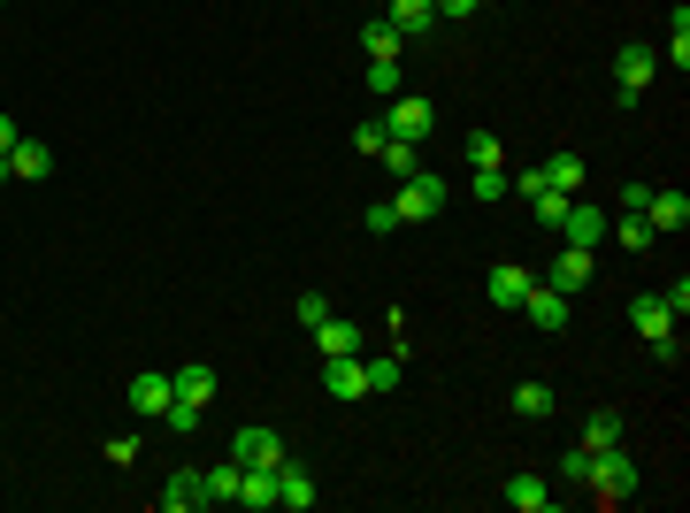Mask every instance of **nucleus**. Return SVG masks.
<instances>
[{
    "label": "nucleus",
    "mask_w": 690,
    "mask_h": 513,
    "mask_svg": "<svg viewBox=\"0 0 690 513\" xmlns=\"http://www.w3.org/2000/svg\"><path fill=\"white\" fill-rule=\"evenodd\" d=\"M445 199H453V184L438 170H414V176H399V192H391V215L399 222H438L445 215Z\"/></svg>",
    "instance_id": "nucleus-1"
},
{
    "label": "nucleus",
    "mask_w": 690,
    "mask_h": 513,
    "mask_svg": "<svg viewBox=\"0 0 690 513\" xmlns=\"http://www.w3.org/2000/svg\"><path fill=\"white\" fill-rule=\"evenodd\" d=\"M583 483H591L599 506H629V499H637V460H629L622 445H606V452H591V476H583Z\"/></svg>",
    "instance_id": "nucleus-2"
},
{
    "label": "nucleus",
    "mask_w": 690,
    "mask_h": 513,
    "mask_svg": "<svg viewBox=\"0 0 690 513\" xmlns=\"http://www.w3.org/2000/svg\"><path fill=\"white\" fill-rule=\"evenodd\" d=\"M629 323H637V338L660 352V368H676V307L660 299V292H645V299H629Z\"/></svg>",
    "instance_id": "nucleus-3"
},
{
    "label": "nucleus",
    "mask_w": 690,
    "mask_h": 513,
    "mask_svg": "<svg viewBox=\"0 0 690 513\" xmlns=\"http://www.w3.org/2000/svg\"><path fill=\"white\" fill-rule=\"evenodd\" d=\"M653 69H660L653 46H622V54H614V108H637L645 85H653Z\"/></svg>",
    "instance_id": "nucleus-4"
},
{
    "label": "nucleus",
    "mask_w": 690,
    "mask_h": 513,
    "mask_svg": "<svg viewBox=\"0 0 690 513\" xmlns=\"http://www.w3.org/2000/svg\"><path fill=\"white\" fill-rule=\"evenodd\" d=\"M430 123H438V108H430L422 92H399V100H384V139H407V146H422V139H430Z\"/></svg>",
    "instance_id": "nucleus-5"
},
{
    "label": "nucleus",
    "mask_w": 690,
    "mask_h": 513,
    "mask_svg": "<svg viewBox=\"0 0 690 513\" xmlns=\"http://www.w3.org/2000/svg\"><path fill=\"white\" fill-rule=\"evenodd\" d=\"M170 399H176V375H170V368H139V375H131V414H139V422H162V414H170Z\"/></svg>",
    "instance_id": "nucleus-6"
},
{
    "label": "nucleus",
    "mask_w": 690,
    "mask_h": 513,
    "mask_svg": "<svg viewBox=\"0 0 690 513\" xmlns=\"http://www.w3.org/2000/svg\"><path fill=\"white\" fill-rule=\"evenodd\" d=\"M230 460H238V468H284L292 452H284L277 429H238V437H230Z\"/></svg>",
    "instance_id": "nucleus-7"
},
{
    "label": "nucleus",
    "mask_w": 690,
    "mask_h": 513,
    "mask_svg": "<svg viewBox=\"0 0 690 513\" xmlns=\"http://www.w3.org/2000/svg\"><path fill=\"white\" fill-rule=\"evenodd\" d=\"M323 391H331L338 406H360V399H368V368H360V352H338V360H323Z\"/></svg>",
    "instance_id": "nucleus-8"
},
{
    "label": "nucleus",
    "mask_w": 690,
    "mask_h": 513,
    "mask_svg": "<svg viewBox=\"0 0 690 513\" xmlns=\"http://www.w3.org/2000/svg\"><path fill=\"white\" fill-rule=\"evenodd\" d=\"M521 315H529L537 330H552V338H560L575 307H568V292H552V284H529V299H521Z\"/></svg>",
    "instance_id": "nucleus-9"
},
{
    "label": "nucleus",
    "mask_w": 690,
    "mask_h": 513,
    "mask_svg": "<svg viewBox=\"0 0 690 513\" xmlns=\"http://www.w3.org/2000/svg\"><path fill=\"white\" fill-rule=\"evenodd\" d=\"M645 222H653V238H676L690 222V199L683 192H668V184H653V199H645Z\"/></svg>",
    "instance_id": "nucleus-10"
},
{
    "label": "nucleus",
    "mask_w": 690,
    "mask_h": 513,
    "mask_svg": "<svg viewBox=\"0 0 690 513\" xmlns=\"http://www.w3.org/2000/svg\"><path fill=\"white\" fill-rule=\"evenodd\" d=\"M560 238L591 253V245L606 238V207H583V199H568V215H560Z\"/></svg>",
    "instance_id": "nucleus-11"
},
{
    "label": "nucleus",
    "mask_w": 690,
    "mask_h": 513,
    "mask_svg": "<svg viewBox=\"0 0 690 513\" xmlns=\"http://www.w3.org/2000/svg\"><path fill=\"white\" fill-rule=\"evenodd\" d=\"M384 23H391V31L414 46V39H430V23H438V0H391V8H384Z\"/></svg>",
    "instance_id": "nucleus-12"
},
{
    "label": "nucleus",
    "mask_w": 690,
    "mask_h": 513,
    "mask_svg": "<svg viewBox=\"0 0 690 513\" xmlns=\"http://www.w3.org/2000/svg\"><path fill=\"white\" fill-rule=\"evenodd\" d=\"M207 506V476L200 468H176L170 483H162V513H200Z\"/></svg>",
    "instance_id": "nucleus-13"
},
{
    "label": "nucleus",
    "mask_w": 690,
    "mask_h": 513,
    "mask_svg": "<svg viewBox=\"0 0 690 513\" xmlns=\"http://www.w3.org/2000/svg\"><path fill=\"white\" fill-rule=\"evenodd\" d=\"M308 338H315V352H323V360H338V352H360V323H353V315H323Z\"/></svg>",
    "instance_id": "nucleus-14"
},
{
    "label": "nucleus",
    "mask_w": 690,
    "mask_h": 513,
    "mask_svg": "<svg viewBox=\"0 0 690 513\" xmlns=\"http://www.w3.org/2000/svg\"><path fill=\"white\" fill-rule=\"evenodd\" d=\"M46 170H54V146H46V139H15V146H8V176H15V184H39Z\"/></svg>",
    "instance_id": "nucleus-15"
},
{
    "label": "nucleus",
    "mask_w": 690,
    "mask_h": 513,
    "mask_svg": "<svg viewBox=\"0 0 690 513\" xmlns=\"http://www.w3.org/2000/svg\"><path fill=\"white\" fill-rule=\"evenodd\" d=\"M545 284L575 299V292L591 284V253H583V245H560V253H552V276H545Z\"/></svg>",
    "instance_id": "nucleus-16"
},
{
    "label": "nucleus",
    "mask_w": 690,
    "mask_h": 513,
    "mask_svg": "<svg viewBox=\"0 0 690 513\" xmlns=\"http://www.w3.org/2000/svg\"><path fill=\"white\" fill-rule=\"evenodd\" d=\"M277 506H292V513L315 506V476H308L300 460H284V468H277Z\"/></svg>",
    "instance_id": "nucleus-17"
},
{
    "label": "nucleus",
    "mask_w": 690,
    "mask_h": 513,
    "mask_svg": "<svg viewBox=\"0 0 690 513\" xmlns=\"http://www.w3.org/2000/svg\"><path fill=\"white\" fill-rule=\"evenodd\" d=\"M507 506L515 513H552V483L521 468V476H507Z\"/></svg>",
    "instance_id": "nucleus-18"
},
{
    "label": "nucleus",
    "mask_w": 690,
    "mask_h": 513,
    "mask_svg": "<svg viewBox=\"0 0 690 513\" xmlns=\"http://www.w3.org/2000/svg\"><path fill=\"white\" fill-rule=\"evenodd\" d=\"M238 506H246V513L277 506V468H246V476H238Z\"/></svg>",
    "instance_id": "nucleus-19"
},
{
    "label": "nucleus",
    "mask_w": 690,
    "mask_h": 513,
    "mask_svg": "<svg viewBox=\"0 0 690 513\" xmlns=\"http://www.w3.org/2000/svg\"><path fill=\"white\" fill-rule=\"evenodd\" d=\"M529 284H537L529 269H515V261H499V269H492V307H521V299H529Z\"/></svg>",
    "instance_id": "nucleus-20"
},
{
    "label": "nucleus",
    "mask_w": 690,
    "mask_h": 513,
    "mask_svg": "<svg viewBox=\"0 0 690 513\" xmlns=\"http://www.w3.org/2000/svg\"><path fill=\"white\" fill-rule=\"evenodd\" d=\"M360 46H368V62H399V54H407V39H399L384 15H368V23H360Z\"/></svg>",
    "instance_id": "nucleus-21"
},
{
    "label": "nucleus",
    "mask_w": 690,
    "mask_h": 513,
    "mask_svg": "<svg viewBox=\"0 0 690 513\" xmlns=\"http://www.w3.org/2000/svg\"><path fill=\"white\" fill-rule=\"evenodd\" d=\"M170 375H176V399H192V406H215V391H223L215 368H170Z\"/></svg>",
    "instance_id": "nucleus-22"
},
{
    "label": "nucleus",
    "mask_w": 690,
    "mask_h": 513,
    "mask_svg": "<svg viewBox=\"0 0 690 513\" xmlns=\"http://www.w3.org/2000/svg\"><path fill=\"white\" fill-rule=\"evenodd\" d=\"M575 445H583V452H606V445H622V414H614V406H599V414L583 422V437H575Z\"/></svg>",
    "instance_id": "nucleus-23"
},
{
    "label": "nucleus",
    "mask_w": 690,
    "mask_h": 513,
    "mask_svg": "<svg viewBox=\"0 0 690 513\" xmlns=\"http://www.w3.org/2000/svg\"><path fill=\"white\" fill-rule=\"evenodd\" d=\"M552 406H560L552 383H515V414L521 422H552Z\"/></svg>",
    "instance_id": "nucleus-24"
},
{
    "label": "nucleus",
    "mask_w": 690,
    "mask_h": 513,
    "mask_svg": "<svg viewBox=\"0 0 690 513\" xmlns=\"http://www.w3.org/2000/svg\"><path fill=\"white\" fill-rule=\"evenodd\" d=\"M461 154H468V170H507V146H499L492 131H468V139H461Z\"/></svg>",
    "instance_id": "nucleus-25"
},
{
    "label": "nucleus",
    "mask_w": 690,
    "mask_h": 513,
    "mask_svg": "<svg viewBox=\"0 0 690 513\" xmlns=\"http://www.w3.org/2000/svg\"><path fill=\"white\" fill-rule=\"evenodd\" d=\"M545 184H552V192H575V184H583V154H575V146H560V154L545 162Z\"/></svg>",
    "instance_id": "nucleus-26"
},
{
    "label": "nucleus",
    "mask_w": 690,
    "mask_h": 513,
    "mask_svg": "<svg viewBox=\"0 0 690 513\" xmlns=\"http://www.w3.org/2000/svg\"><path fill=\"white\" fill-rule=\"evenodd\" d=\"M507 192H515V176H507V170H468V199H484V207H499Z\"/></svg>",
    "instance_id": "nucleus-27"
},
{
    "label": "nucleus",
    "mask_w": 690,
    "mask_h": 513,
    "mask_svg": "<svg viewBox=\"0 0 690 513\" xmlns=\"http://www.w3.org/2000/svg\"><path fill=\"white\" fill-rule=\"evenodd\" d=\"M360 368H368V391H399V375H407V360H399V352H376V360L360 352Z\"/></svg>",
    "instance_id": "nucleus-28"
},
{
    "label": "nucleus",
    "mask_w": 690,
    "mask_h": 513,
    "mask_svg": "<svg viewBox=\"0 0 690 513\" xmlns=\"http://www.w3.org/2000/svg\"><path fill=\"white\" fill-rule=\"evenodd\" d=\"M238 460H223V468H207V506H238Z\"/></svg>",
    "instance_id": "nucleus-29"
},
{
    "label": "nucleus",
    "mask_w": 690,
    "mask_h": 513,
    "mask_svg": "<svg viewBox=\"0 0 690 513\" xmlns=\"http://www.w3.org/2000/svg\"><path fill=\"white\" fill-rule=\"evenodd\" d=\"M376 162H384L391 176H414V170H422V146H407V139H384V154H376Z\"/></svg>",
    "instance_id": "nucleus-30"
},
{
    "label": "nucleus",
    "mask_w": 690,
    "mask_h": 513,
    "mask_svg": "<svg viewBox=\"0 0 690 513\" xmlns=\"http://www.w3.org/2000/svg\"><path fill=\"white\" fill-rule=\"evenodd\" d=\"M200 414H207V406H192V399H170V414H162V429H176V437H192V429H200Z\"/></svg>",
    "instance_id": "nucleus-31"
},
{
    "label": "nucleus",
    "mask_w": 690,
    "mask_h": 513,
    "mask_svg": "<svg viewBox=\"0 0 690 513\" xmlns=\"http://www.w3.org/2000/svg\"><path fill=\"white\" fill-rule=\"evenodd\" d=\"M368 92L376 100H399V62H368Z\"/></svg>",
    "instance_id": "nucleus-32"
},
{
    "label": "nucleus",
    "mask_w": 690,
    "mask_h": 513,
    "mask_svg": "<svg viewBox=\"0 0 690 513\" xmlns=\"http://www.w3.org/2000/svg\"><path fill=\"white\" fill-rule=\"evenodd\" d=\"M529 215H537L545 230H560V215H568V192H537V199H529Z\"/></svg>",
    "instance_id": "nucleus-33"
},
{
    "label": "nucleus",
    "mask_w": 690,
    "mask_h": 513,
    "mask_svg": "<svg viewBox=\"0 0 690 513\" xmlns=\"http://www.w3.org/2000/svg\"><path fill=\"white\" fill-rule=\"evenodd\" d=\"M614 238H622L629 253H645V245H653V222H645V215H622V230H614Z\"/></svg>",
    "instance_id": "nucleus-34"
},
{
    "label": "nucleus",
    "mask_w": 690,
    "mask_h": 513,
    "mask_svg": "<svg viewBox=\"0 0 690 513\" xmlns=\"http://www.w3.org/2000/svg\"><path fill=\"white\" fill-rule=\"evenodd\" d=\"M353 154L376 162V154H384V123H353Z\"/></svg>",
    "instance_id": "nucleus-35"
},
{
    "label": "nucleus",
    "mask_w": 690,
    "mask_h": 513,
    "mask_svg": "<svg viewBox=\"0 0 690 513\" xmlns=\"http://www.w3.org/2000/svg\"><path fill=\"white\" fill-rule=\"evenodd\" d=\"M583 476H591V452L568 445V452H560V483H583Z\"/></svg>",
    "instance_id": "nucleus-36"
},
{
    "label": "nucleus",
    "mask_w": 690,
    "mask_h": 513,
    "mask_svg": "<svg viewBox=\"0 0 690 513\" xmlns=\"http://www.w3.org/2000/svg\"><path fill=\"white\" fill-rule=\"evenodd\" d=\"M391 230H399V215H391V199H376L368 207V238H391Z\"/></svg>",
    "instance_id": "nucleus-37"
},
{
    "label": "nucleus",
    "mask_w": 690,
    "mask_h": 513,
    "mask_svg": "<svg viewBox=\"0 0 690 513\" xmlns=\"http://www.w3.org/2000/svg\"><path fill=\"white\" fill-rule=\"evenodd\" d=\"M292 315H300V330H315V323H323V315H331V299H323V292H308V299H300V307H292Z\"/></svg>",
    "instance_id": "nucleus-38"
},
{
    "label": "nucleus",
    "mask_w": 690,
    "mask_h": 513,
    "mask_svg": "<svg viewBox=\"0 0 690 513\" xmlns=\"http://www.w3.org/2000/svg\"><path fill=\"white\" fill-rule=\"evenodd\" d=\"M108 460H116V468H131V460H139V429H123V437H108Z\"/></svg>",
    "instance_id": "nucleus-39"
},
{
    "label": "nucleus",
    "mask_w": 690,
    "mask_h": 513,
    "mask_svg": "<svg viewBox=\"0 0 690 513\" xmlns=\"http://www.w3.org/2000/svg\"><path fill=\"white\" fill-rule=\"evenodd\" d=\"M476 8H484V0H438V15H453V23H468Z\"/></svg>",
    "instance_id": "nucleus-40"
},
{
    "label": "nucleus",
    "mask_w": 690,
    "mask_h": 513,
    "mask_svg": "<svg viewBox=\"0 0 690 513\" xmlns=\"http://www.w3.org/2000/svg\"><path fill=\"white\" fill-rule=\"evenodd\" d=\"M15 139H23V123H15V116H0V154H8Z\"/></svg>",
    "instance_id": "nucleus-41"
},
{
    "label": "nucleus",
    "mask_w": 690,
    "mask_h": 513,
    "mask_svg": "<svg viewBox=\"0 0 690 513\" xmlns=\"http://www.w3.org/2000/svg\"><path fill=\"white\" fill-rule=\"evenodd\" d=\"M0 184H15V176H8V154H0Z\"/></svg>",
    "instance_id": "nucleus-42"
}]
</instances>
